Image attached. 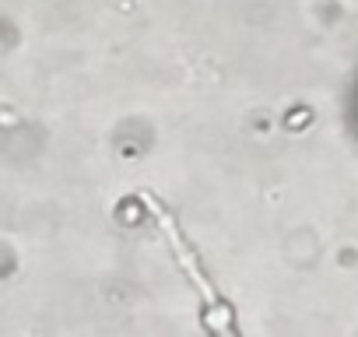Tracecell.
<instances>
[{"instance_id": "6da1fadb", "label": "cell", "mask_w": 358, "mask_h": 337, "mask_svg": "<svg viewBox=\"0 0 358 337\" xmlns=\"http://www.w3.org/2000/svg\"><path fill=\"white\" fill-rule=\"evenodd\" d=\"M141 201L148 204V211H151V218L158 222V229L165 232V239H169V246H172V253H176V260H179V267L187 271V278L194 281V288H197V295L204 299V306L211 309V313H222L225 320H229V306L222 302V295L215 292V285L208 281V274L201 271V260H197V253L190 250V243H187V236L179 232V225H176V218L158 204V197L155 194H141Z\"/></svg>"}]
</instances>
